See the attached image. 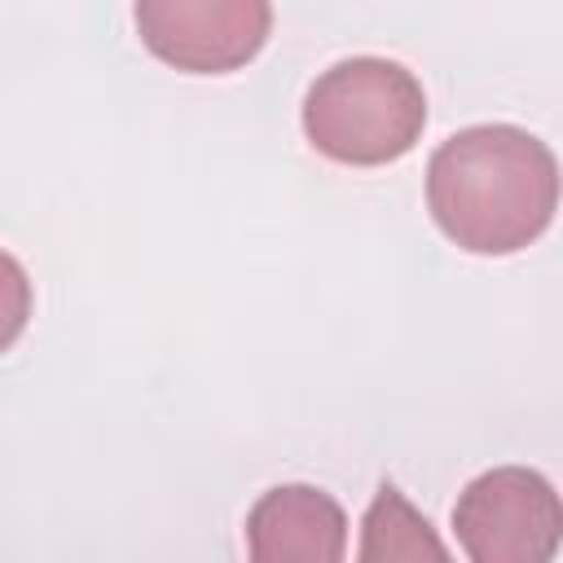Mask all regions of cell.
Listing matches in <instances>:
<instances>
[{
	"instance_id": "cell-1",
	"label": "cell",
	"mask_w": 563,
	"mask_h": 563,
	"mask_svg": "<svg viewBox=\"0 0 563 563\" xmlns=\"http://www.w3.org/2000/svg\"><path fill=\"white\" fill-rule=\"evenodd\" d=\"M427 207L440 233L462 251L510 255L550 229L559 207V163L528 128L475 123L431 154Z\"/></svg>"
},
{
	"instance_id": "cell-2",
	"label": "cell",
	"mask_w": 563,
	"mask_h": 563,
	"mask_svg": "<svg viewBox=\"0 0 563 563\" xmlns=\"http://www.w3.org/2000/svg\"><path fill=\"white\" fill-rule=\"evenodd\" d=\"M427 128V92L391 57H347L321 70L303 97L308 141L352 167L405 158Z\"/></svg>"
},
{
	"instance_id": "cell-3",
	"label": "cell",
	"mask_w": 563,
	"mask_h": 563,
	"mask_svg": "<svg viewBox=\"0 0 563 563\" xmlns=\"http://www.w3.org/2000/svg\"><path fill=\"white\" fill-rule=\"evenodd\" d=\"M559 528V493L528 466L475 475L453 506V532L471 563H550Z\"/></svg>"
},
{
	"instance_id": "cell-4",
	"label": "cell",
	"mask_w": 563,
	"mask_h": 563,
	"mask_svg": "<svg viewBox=\"0 0 563 563\" xmlns=\"http://www.w3.org/2000/svg\"><path fill=\"white\" fill-rule=\"evenodd\" d=\"M132 18L145 48L189 75L246 66L273 26V9L264 0H141Z\"/></svg>"
},
{
	"instance_id": "cell-5",
	"label": "cell",
	"mask_w": 563,
	"mask_h": 563,
	"mask_svg": "<svg viewBox=\"0 0 563 563\" xmlns=\"http://www.w3.org/2000/svg\"><path fill=\"white\" fill-rule=\"evenodd\" d=\"M246 563H343L347 515L312 484H277L246 515Z\"/></svg>"
},
{
	"instance_id": "cell-6",
	"label": "cell",
	"mask_w": 563,
	"mask_h": 563,
	"mask_svg": "<svg viewBox=\"0 0 563 563\" xmlns=\"http://www.w3.org/2000/svg\"><path fill=\"white\" fill-rule=\"evenodd\" d=\"M356 563H453L440 532L422 510L396 488L383 484L361 519V559Z\"/></svg>"
},
{
	"instance_id": "cell-7",
	"label": "cell",
	"mask_w": 563,
	"mask_h": 563,
	"mask_svg": "<svg viewBox=\"0 0 563 563\" xmlns=\"http://www.w3.org/2000/svg\"><path fill=\"white\" fill-rule=\"evenodd\" d=\"M26 317H31V277L9 251H0V352L13 347V339L26 330Z\"/></svg>"
}]
</instances>
